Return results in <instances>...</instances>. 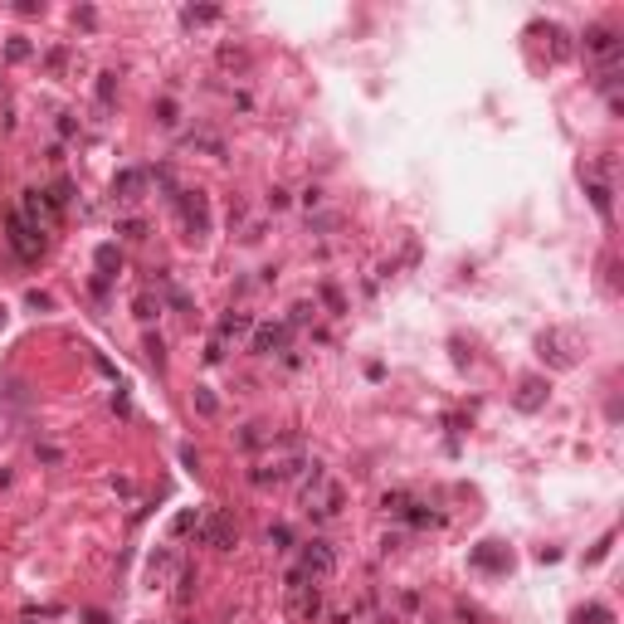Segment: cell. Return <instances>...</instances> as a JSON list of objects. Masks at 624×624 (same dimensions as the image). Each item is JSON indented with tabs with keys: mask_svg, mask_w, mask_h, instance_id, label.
Returning <instances> with one entry per match:
<instances>
[{
	"mask_svg": "<svg viewBox=\"0 0 624 624\" xmlns=\"http://www.w3.org/2000/svg\"><path fill=\"white\" fill-rule=\"evenodd\" d=\"M6 239H10V249H15L25 263H34V259L44 254V235L34 230V224H25L20 215H10V235H6Z\"/></svg>",
	"mask_w": 624,
	"mask_h": 624,
	"instance_id": "obj_8",
	"label": "cell"
},
{
	"mask_svg": "<svg viewBox=\"0 0 624 624\" xmlns=\"http://www.w3.org/2000/svg\"><path fill=\"white\" fill-rule=\"evenodd\" d=\"M176 210L186 219V239H205L210 235V205H205V191H176Z\"/></svg>",
	"mask_w": 624,
	"mask_h": 624,
	"instance_id": "obj_5",
	"label": "cell"
},
{
	"mask_svg": "<svg viewBox=\"0 0 624 624\" xmlns=\"http://www.w3.org/2000/svg\"><path fill=\"white\" fill-rule=\"evenodd\" d=\"M147 361H151V366L166 361V356H161V336H147Z\"/></svg>",
	"mask_w": 624,
	"mask_h": 624,
	"instance_id": "obj_24",
	"label": "cell"
},
{
	"mask_svg": "<svg viewBox=\"0 0 624 624\" xmlns=\"http://www.w3.org/2000/svg\"><path fill=\"white\" fill-rule=\"evenodd\" d=\"M6 54H10L15 64H20V59H30V44H25V34H15V39L6 44Z\"/></svg>",
	"mask_w": 624,
	"mask_h": 624,
	"instance_id": "obj_23",
	"label": "cell"
},
{
	"mask_svg": "<svg viewBox=\"0 0 624 624\" xmlns=\"http://www.w3.org/2000/svg\"><path fill=\"white\" fill-rule=\"evenodd\" d=\"M156 112H161V122H166V127L176 122V103H171V98H161V103H156Z\"/></svg>",
	"mask_w": 624,
	"mask_h": 624,
	"instance_id": "obj_25",
	"label": "cell"
},
{
	"mask_svg": "<svg viewBox=\"0 0 624 624\" xmlns=\"http://www.w3.org/2000/svg\"><path fill=\"white\" fill-rule=\"evenodd\" d=\"M171 576H181V571H176V556H171V551H156V556L147 561V581H151V585H166Z\"/></svg>",
	"mask_w": 624,
	"mask_h": 624,
	"instance_id": "obj_13",
	"label": "cell"
},
{
	"mask_svg": "<svg viewBox=\"0 0 624 624\" xmlns=\"http://www.w3.org/2000/svg\"><path fill=\"white\" fill-rule=\"evenodd\" d=\"M195 532H200V541L215 546V551H235V546H239V527H235V517H230V513H219V507H205Z\"/></svg>",
	"mask_w": 624,
	"mask_h": 624,
	"instance_id": "obj_4",
	"label": "cell"
},
{
	"mask_svg": "<svg viewBox=\"0 0 624 624\" xmlns=\"http://www.w3.org/2000/svg\"><path fill=\"white\" fill-rule=\"evenodd\" d=\"M590 200H595V210L610 219V186H605V181H590Z\"/></svg>",
	"mask_w": 624,
	"mask_h": 624,
	"instance_id": "obj_18",
	"label": "cell"
},
{
	"mask_svg": "<svg viewBox=\"0 0 624 624\" xmlns=\"http://www.w3.org/2000/svg\"><path fill=\"white\" fill-rule=\"evenodd\" d=\"M195 405H200V415H215V395L210 390H195Z\"/></svg>",
	"mask_w": 624,
	"mask_h": 624,
	"instance_id": "obj_28",
	"label": "cell"
},
{
	"mask_svg": "<svg viewBox=\"0 0 624 624\" xmlns=\"http://www.w3.org/2000/svg\"><path fill=\"white\" fill-rule=\"evenodd\" d=\"M283 347H288V327L268 322V327L254 332V352H259V356H273V352H283Z\"/></svg>",
	"mask_w": 624,
	"mask_h": 624,
	"instance_id": "obj_11",
	"label": "cell"
},
{
	"mask_svg": "<svg viewBox=\"0 0 624 624\" xmlns=\"http://www.w3.org/2000/svg\"><path fill=\"white\" fill-rule=\"evenodd\" d=\"M49 200H54V205H59V210H64V205L74 200V181H69V176H59V181H54V186H49Z\"/></svg>",
	"mask_w": 624,
	"mask_h": 624,
	"instance_id": "obj_16",
	"label": "cell"
},
{
	"mask_svg": "<svg viewBox=\"0 0 624 624\" xmlns=\"http://www.w3.org/2000/svg\"><path fill=\"white\" fill-rule=\"evenodd\" d=\"M122 235H127V239H147V224H142V219H127Z\"/></svg>",
	"mask_w": 624,
	"mask_h": 624,
	"instance_id": "obj_26",
	"label": "cell"
},
{
	"mask_svg": "<svg viewBox=\"0 0 624 624\" xmlns=\"http://www.w3.org/2000/svg\"><path fill=\"white\" fill-rule=\"evenodd\" d=\"M98 98H103V103H112V74H103V78H98Z\"/></svg>",
	"mask_w": 624,
	"mask_h": 624,
	"instance_id": "obj_30",
	"label": "cell"
},
{
	"mask_svg": "<svg viewBox=\"0 0 624 624\" xmlns=\"http://www.w3.org/2000/svg\"><path fill=\"white\" fill-rule=\"evenodd\" d=\"M0 327H6V308H0Z\"/></svg>",
	"mask_w": 624,
	"mask_h": 624,
	"instance_id": "obj_31",
	"label": "cell"
},
{
	"mask_svg": "<svg viewBox=\"0 0 624 624\" xmlns=\"http://www.w3.org/2000/svg\"><path fill=\"white\" fill-rule=\"evenodd\" d=\"M546 352H551V361H556L561 371L576 366V352H571V336H566V332H546V336H541V356H546Z\"/></svg>",
	"mask_w": 624,
	"mask_h": 624,
	"instance_id": "obj_10",
	"label": "cell"
},
{
	"mask_svg": "<svg viewBox=\"0 0 624 624\" xmlns=\"http://www.w3.org/2000/svg\"><path fill=\"white\" fill-rule=\"evenodd\" d=\"M303 469H308L303 444H298V439H288V444H283V453H268V459H263L249 478H254V483H288V478H293V473H303Z\"/></svg>",
	"mask_w": 624,
	"mask_h": 624,
	"instance_id": "obj_2",
	"label": "cell"
},
{
	"mask_svg": "<svg viewBox=\"0 0 624 624\" xmlns=\"http://www.w3.org/2000/svg\"><path fill=\"white\" fill-rule=\"evenodd\" d=\"M342 502H347V493L327 478V469L322 464H308V478H303V507H308V517L332 522L336 513H342Z\"/></svg>",
	"mask_w": 624,
	"mask_h": 624,
	"instance_id": "obj_1",
	"label": "cell"
},
{
	"mask_svg": "<svg viewBox=\"0 0 624 624\" xmlns=\"http://www.w3.org/2000/svg\"><path fill=\"white\" fill-rule=\"evenodd\" d=\"M191 585H195V571H181L176 576V605H191Z\"/></svg>",
	"mask_w": 624,
	"mask_h": 624,
	"instance_id": "obj_21",
	"label": "cell"
},
{
	"mask_svg": "<svg viewBox=\"0 0 624 624\" xmlns=\"http://www.w3.org/2000/svg\"><path fill=\"white\" fill-rule=\"evenodd\" d=\"M288 614L298 619V624H312L317 614H322V585L317 581H308L298 566L288 571Z\"/></svg>",
	"mask_w": 624,
	"mask_h": 624,
	"instance_id": "obj_3",
	"label": "cell"
},
{
	"mask_svg": "<svg viewBox=\"0 0 624 624\" xmlns=\"http://www.w3.org/2000/svg\"><path fill=\"white\" fill-rule=\"evenodd\" d=\"M59 215H64V210H59V205H54V200H49V191H25V205H20V219H25V224H34V230H39V235H44V230H49V224H54V219H59Z\"/></svg>",
	"mask_w": 624,
	"mask_h": 624,
	"instance_id": "obj_7",
	"label": "cell"
},
{
	"mask_svg": "<svg viewBox=\"0 0 624 624\" xmlns=\"http://www.w3.org/2000/svg\"><path fill=\"white\" fill-rule=\"evenodd\" d=\"M132 312H137V317H142V322H151V317H156V312H161V303H156V298H151V293H147V288H142V293H137V298H132Z\"/></svg>",
	"mask_w": 624,
	"mask_h": 624,
	"instance_id": "obj_15",
	"label": "cell"
},
{
	"mask_svg": "<svg viewBox=\"0 0 624 624\" xmlns=\"http://www.w3.org/2000/svg\"><path fill=\"white\" fill-rule=\"evenodd\" d=\"M581 624H614V614H610L605 605H585V610H581Z\"/></svg>",
	"mask_w": 624,
	"mask_h": 624,
	"instance_id": "obj_19",
	"label": "cell"
},
{
	"mask_svg": "<svg viewBox=\"0 0 624 624\" xmlns=\"http://www.w3.org/2000/svg\"><path fill=\"white\" fill-rule=\"evenodd\" d=\"M268 541H273V546L283 551V546H288V541H293V532H288V527H273V532H268Z\"/></svg>",
	"mask_w": 624,
	"mask_h": 624,
	"instance_id": "obj_29",
	"label": "cell"
},
{
	"mask_svg": "<svg viewBox=\"0 0 624 624\" xmlns=\"http://www.w3.org/2000/svg\"><path fill=\"white\" fill-rule=\"evenodd\" d=\"M147 181H151V171H122L118 181H112V195H118L122 205H132V200H142Z\"/></svg>",
	"mask_w": 624,
	"mask_h": 624,
	"instance_id": "obj_9",
	"label": "cell"
},
{
	"mask_svg": "<svg viewBox=\"0 0 624 624\" xmlns=\"http://www.w3.org/2000/svg\"><path fill=\"white\" fill-rule=\"evenodd\" d=\"M249 327H254V317H249V312H224V317H219V336H215V342L224 347L230 336H244Z\"/></svg>",
	"mask_w": 624,
	"mask_h": 624,
	"instance_id": "obj_14",
	"label": "cell"
},
{
	"mask_svg": "<svg viewBox=\"0 0 624 624\" xmlns=\"http://www.w3.org/2000/svg\"><path fill=\"white\" fill-rule=\"evenodd\" d=\"M322 298H327L332 312H347V303H342V293H336V288H322Z\"/></svg>",
	"mask_w": 624,
	"mask_h": 624,
	"instance_id": "obj_27",
	"label": "cell"
},
{
	"mask_svg": "<svg viewBox=\"0 0 624 624\" xmlns=\"http://www.w3.org/2000/svg\"><path fill=\"white\" fill-rule=\"evenodd\" d=\"M191 527H200V513H176V522H171V532H176V537H186Z\"/></svg>",
	"mask_w": 624,
	"mask_h": 624,
	"instance_id": "obj_22",
	"label": "cell"
},
{
	"mask_svg": "<svg viewBox=\"0 0 624 624\" xmlns=\"http://www.w3.org/2000/svg\"><path fill=\"white\" fill-rule=\"evenodd\" d=\"M98 268H103V273H112V268H122V254H118V249H112V244H103V249H98Z\"/></svg>",
	"mask_w": 624,
	"mask_h": 624,
	"instance_id": "obj_20",
	"label": "cell"
},
{
	"mask_svg": "<svg viewBox=\"0 0 624 624\" xmlns=\"http://www.w3.org/2000/svg\"><path fill=\"white\" fill-rule=\"evenodd\" d=\"M298 571H303L308 581H327V576L336 571V551H332V541H308V546H303V561H298Z\"/></svg>",
	"mask_w": 624,
	"mask_h": 624,
	"instance_id": "obj_6",
	"label": "cell"
},
{
	"mask_svg": "<svg viewBox=\"0 0 624 624\" xmlns=\"http://www.w3.org/2000/svg\"><path fill=\"white\" fill-rule=\"evenodd\" d=\"M215 20H219L215 6H191V10H186V25H215Z\"/></svg>",
	"mask_w": 624,
	"mask_h": 624,
	"instance_id": "obj_17",
	"label": "cell"
},
{
	"mask_svg": "<svg viewBox=\"0 0 624 624\" xmlns=\"http://www.w3.org/2000/svg\"><path fill=\"white\" fill-rule=\"evenodd\" d=\"M546 405V380H537V376H527L522 385H517V410H541Z\"/></svg>",
	"mask_w": 624,
	"mask_h": 624,
	"instance_id": "obj_12",
	"label": "cell"
}]
</instances>
